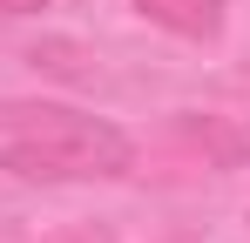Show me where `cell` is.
Segmentation results:
<instances>
[{"label":"cell","instance_id":"cell-2","mask_svg":"<svg viewBox=\"0 0 250 243\" xmlns=\"http://www.w3.org/2000/svg\"><path fill=\"white\" fill-rule=\"evenodd\" d=\"M156 27H169V34L183 40H216L223 34V0H135Z\"/></svg>","mask_w":250,"mask_h":243},{"label":"cell","instance_id":"cell-3","mask_svg":"<svg viewBox=\"0 0 250 243\" xmlns=\"http://www.w3.org/2000/svg\"><path fill=\"white\" fill-rule=\"evenodd\" d=\"M223 156H230V162L244 156V162H250V122H244V128H237V135H230V142H223Z\"/></svg>","mask_w":250,"mask_h":243},{"label":"cell","instance_id":"cell-1","mask_svg":"<svg viewBox=\"0 0 250 243\" xmlns=\"http://www.w3.org/2000/svg\"><path fill=\"white\" fill-rule=\"evenodd\" d=\"M27 128H14L0 142V169L21 182H108L128 176L135 142L102 115H75V108H27Z\"/></svg>","mask_w":250,"mask_h":243},{"label":"cell","instance_id":"cell-4","mask_svg":"<svg viewBox=\"0 0 250 243\" xmlns=\"http://www.w3.org/2000/svg\"><path fill=\"white\" fill-rule=\"evenodd\" d=\"M47 0H0V14H41Z\"/></svg>","mask_w":250,"mask_h":243}]
</instances>
